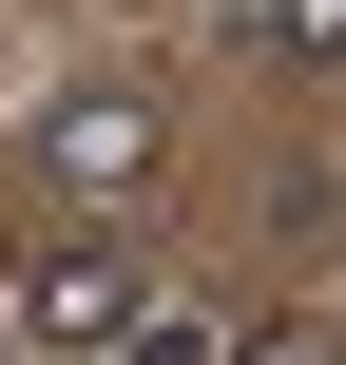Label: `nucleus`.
Here are the masks:
<instances>
[{"label": "nucleus", "instance_id": "nucleus-1", "mask_svg": "<svg viewBox=\"0 0 346 365\" xmlns=\"http://www.w3.org/2000/svg\"><path fill=\"white\" fill-rule=\"evenodd\" d=\"M154 173H173V115H154L135 77H77V96H39V192H58L77 231H116Z\"/></svg>", "mask_w": 346, "mask_h": 365}, {"label": "nucleus", "instance_id": "nucleus-2", "mask_svg": "<svg viewBox=\"0 0 346 365\" xmlns=\"http://www.w3.org/2000/svg\"><path fill=\"white\" fill-rule=\"evenodd\" d=\"M135 327H154V269H135L116 231H39V250H19V346H58V365H135Z\"/></svg>", "mask_w": 346, "mask_h": 365}, {"label": "nucleus", "instance_id": "nucleus-3", "mask_svg": "<svg viewBox=\"0 0 346 365\" xmlns=\"http://www.w3.org/2000/svg\"><path fill=\"white\" fill-rule=\"evenodd\" d=\"M250 38L270 58H346V0H250Z\"/></svg>", "mask_w": 346, "mask_h": 365}]
</instances>
